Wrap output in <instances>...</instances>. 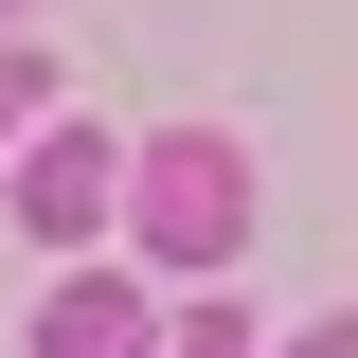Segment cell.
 I'll list each match as a JSON object with an SVG mask.
<instances>
[{"mask_svg": "<svg viewBox=\"0 0 358 358\" xmlns=\"http://www.w3.org/2000/svg\"><path fill=\"white\" fill-rule=\"evenodd\" d=\"M126 233L179 268V287H233V251H251V162H233V126H162L126 162Z\"/></svg>", "mask_w": 358, "mask_h": 358, "instance_id": "cell-1", "label": "cell"}, {"mask_svg": "<svg viewBox=\"0 0 358 358\" xmlns=\"http://www.w3.org/2000/svg\"><path fill=\"white\" fill-rule=\"evenodd\" d=\"M108 197H126V162H108V126H36V143H18V233H54V251H90V233H108Z\"/></svg>", "mask_w": 358, "mask_h": 358, "instance_id": "cell-2", "label": "cell"}, {"mask_svg": "<svg viewBox=\"0 0 358 358\" xmlns=\"http://www.w3.org/2000/svg\"><path fill=\"white\" fill-rule=\"evenodd\" d=\"M36 358H143V305L108 287V268H72V287L36 305Z\"/></svg>", "mask_w": 358, "mask_h": 358, "instance_id": "cell-3", "label": "cell"}, {"mask_svg": "<svg viewBox=\"0 0 358 358\" xmlns=\"http://www.w3.org/2000/svg\"><path fill=\"white\" fill-rule=\"evenodd\" d=\"M143 358H251V305H233V287H215V305H197V322H162V341H143Z\"/></svg>", "mask_w": 358, "mask_h": 358, "instance_id": "cell-4", "label": "cell"}, {"mask_svg": "<svg viewBox=\"0 0 358 358\" xmlns=\"http://www.w3.org/2000/svg\"><path fill=\"white\" fill-rule=\"evenodd\" d=\"M36 108H54V72H36V54H18V36H0V143L36 126Z\"/></svg>", "mask_w": 358, "mask_h": 358, "instance_id": "cell-5", "label": "cell"}, {"mask_svg": "<svg viewBox=\"0 0 358 358\" xmlns=\"http://www.w3.org/2000/svg\"><path fill=\"white\" fill-rule=\"evenodd\" d=\"M268 358H358V305H341V322H305V341H268Z\"/></svg>", "mask_w": 358, "mask_h": 358, "instance_id": "cell-6", "label": "cell"}, {"mask_svg": "<svg viewBox=\"0 0 358 358\" xmlns=\"http://www.w3.org/2000/svg\"><path fill=\"white\" fill-rule=\"evenodd\" d=\"M0 36H18V0H0Z\"/></svg>", "mask_w": 358, "mask_h": 358, "instance_id": "cell-7", "label": "cell"}]
</instances>
